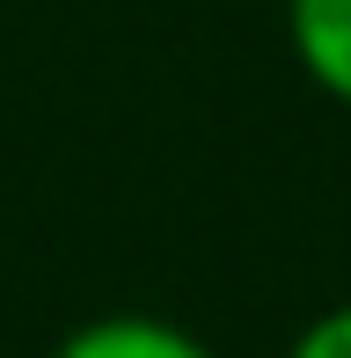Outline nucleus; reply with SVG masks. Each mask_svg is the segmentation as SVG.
<instances>
[{
  "label": "nucleus",
  "mask_w": 351,
  "mask_h": 358,
  "mask_svg": "<svg viewBox=\"0 0 351 358\" xmlns=\"http://www.w3.org/2000/svg\"><path fill=\"white\" fill-rule=\"evenodd\" d=\"M285 358H351V300L322 307V315L285 344Z\"/></svg>",
  "instance_id": "nucleus-3"
},
{
  "label": "nucleus",
  "mask_w": 351,
  "mask_h": 358,
  "mask_svg": "<svg viewBox=\"0 0 351 358\" xmlns=\"http://www.w3.org/2000/svg\"><path fill=\"white\" fill-rule=\"evenodd\" d=\"M52 358H220V351L162 315H95L59 336Z\"/></svg>",
  "instance_id": "nucleus-2"
},
{
  "label": "nucleus",
  "mask_w": 351,
  "mask_h": 358,
  "mask_svg": "<svg viewBox=\"0 0 351 358\" xmlns=\"http://www.w3.org/2000/svg\"><path fill=\"white\" fill-rule=\"evenodd\" d=\"M285 44L300 73L351 110V0H285Z\"/></svg>",
  "instance_id": "nucleus-1"
}]
</instances>
